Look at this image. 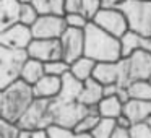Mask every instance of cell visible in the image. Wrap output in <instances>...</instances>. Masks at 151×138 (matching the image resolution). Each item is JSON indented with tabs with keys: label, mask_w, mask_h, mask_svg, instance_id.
Returning a JSON list of instances; mask_svg holds the SVG:
<instances>
[{
	"label": "cell",
	"mask_w": 151,
	"mask_h": 138,
	"mask_svg": "<svg viewBox=\"0 0 151 138\" xmlns=\"http://www.w3.org/2000/svg\"><path fill=\"white\" fill-rule=\"evenodd\" d=\"M83 36H85L83 55L93 59L96 63L98 62H115V60L122 59L119 37H114L109 33L102 31L93 21H89L85 26Z\"/></svg>",
	"instance_id": "cell-1"
},
{
	"label": "cell",
	"mask_w": 151,
	"mask_h": 138,
	"mask_svg": "<svg viewBox=\"0 0 151 138\" xmlns=\"http://www.w3.org/2000/svg\"><path fill=\"white\" fill-rule=\"evenodd\" d=\"M33 89L23 80H15L12 85L2 89L0 98V117L17 124V120L21 117L26 107L33 102Z\"/></svg>",
	"instance_id": "cell-2"
},
{
	"label": "cell",
	"mask_w": 151,
	"mask_h": 138,
	"mask_svg": "<svg viewBox=\"0 0 151 138\" xmlns=\"http://www.w3.org/2000/svg\"><path fill=\"white\" fill-rule=\"evenodd\" d=\"M119 8L127 18L128 29L151 39V0H125Z\"/></svg>",
	"instance_id": "cell-3"
},
{
	"label": "cell",
	"mask_w": 151,
	"mask_h": 138,
	"mask_svg": "<svg viewBox=\"0 0 151 138\" xmlns=\"http://www.w3.org/2000/svg\"><path fill=\"white\" fill-rule=\"evenodd\" d=\"M89 111L78 101H63V99H50L49 101V117L50 124H57L67 128H75L80 119Z\"/></svg>",
	"instance_id": "cell-4"
},
{
	"label": "cell",
	"mask_w": 151,
	"mask_h": 138,
	"mask_svg": "<svg viewBox=\"0 0 151 138\" xmlns=\"http://www.w3.org/2000/svg\"><path fill=\"white\" fill-rule=\"evenodd\" d=\"M18 128L28 132L44 130L47 125H50L49 117V101L46 99L34 98L33 102L26 107V111L21 114V117L17 120Z\"/></svg>",
	"instance_id": "cell-5"
},
{
	"label": "cell",
	"mask_w": 151,
	"mask_h": 138,
	"mask_svg": "<svg viewBox=\"0 0 151 138\" xmlns=\"http://www.w3.org/2000/svg\"><path fill=\"white\" fill-rule=\"evenodd\" d=\"M26 57V50H13L0 44V89L18 80L21 63Z\"/></svg>",
	"instance_id": "cell-6"
},
{
	"label": "cell",
	"mask_w": 151,
	"mask_h": 138,
	"mask_svg": "<svg viewBox=\"0 0 151 138\" xmlns=\"http://www.w3.org/2000/svg\"><path fill=\"white\" fill-rule=\"evenodd\" d=\"M93 23L99 26L102 31L109 33L114 37H120L128 29V23L124 12L120 8H111V7H101L99 12L94 15Z\"/></svg>",
	"instance_id": "cell-7"
},
{
	"label": "cell",
	"mask_w": 151,
	"mask_h": 138,
	"mask_svg": "<svg viewBox=\"0 0 151 138\" xmlns=\"http://www.w3.org/2000/svg\"><path fill=\"white\" fill-rule=\"evenodd\" d=\"M127 83L132 80H148L151 75V52L146 47H140L128 57H124Z\"/></svg>",
	"instance_id": "cell-8"
},
{
	"label": "cell",
	"mask_w": 151,
	"mask_h": 138,
	"mask_svg": "<svg viewBox=\"0 0 151 138\" xmlns=\"http://www.w3.org/2000/svg\"><path fill=\"white\" fill-rule=\"evenodd\" d=\"M65 28L63 15H39L29 29L36 39H59Z\"/></svg>",
	"instance_id": "cell-9"
},
{
	"label": "cell",
	"mask_w": 151,
	"mask_h": 138,
	"mask_svg": "<svg viewBox=\"0 0 151 138\" xmlns=\"http://www.w3.org/2000/svg\"><path fill=\"white\" fill-rule=\"evenodd\" d=\"M93 78L101 85L117 83L120 86H125L127 85V75H125L124 60L119 59L115 62H98L93 70Z\"/></svg>",
	"instance_id": "cell-10"
},
{
	"label": "cell",
	"mask_w": 151,
	"mask_h": 138,
	"mask_svg": "<svg viewBox=\"0 0 151 138\" xmlns=\"http://www.w3.org/2000/svg\"><path fill=\"white\" fill-rule=\"evenodd\" d=\"M60 49H62V59L67 63H72L78 57L83 55V49H85V36H83V29H76V28H65L59 37Z\"/></svg>",
	"instance_id": "cell-11"
},
{
	"label": "cell",
	"mask_w": 151,
	"mask_h": 138,
	"mask_svg": "<svg viewBox=\"0 0 151 138\" xmlns=\"http://www.w3.org/2000/svg\"><path fill=\"white\" fill-rule=\"evenodd\" d=\"M31 39H33V34L29 26L20 21H15L4 31H0V44L13 50H26Z\"/></svg>",
	"instance_id": "cell-12"
},
{
	"label": "cell",
	"mask_w": 151,
	"mask_h": 138,
	"mask_svg": "<svg viewBox=\"0 0 151 138\" xmlns=\"http://www.w3.org/2000/svg\"><path fill=\"white\" fill-rule=\"evenodd\" d=\"M26 55L31 59L49 62V60L62 59V49H60L59 39H36L33 37L26 47Z\"/></svg>",
	"instance_id": "cell-13"
},
{
	"label": "cell",
	"mask_w": 151,
	"mask_h": 138,
	"mask_svg": "<svg viewBox=\"0 0 151 138\" xmlns=\"http://www.w3.org/2000/svg\"><path fill=\"white\" fill-rule=\"evenodd\" d=\"M33 96L37 99H46V101H50V99H55L59 96L60 91V76H54V75H46L44 73L33 86Z\"/></svg>",
	"instance_id": "cell-14"
},
{
	"label": "cell",
	"mask_w": 151,
	"mask_h": 138,
	"mask_svg": "<svg viewBox=\"0 0 151 138\" xmlns=\"http://www.w3.org/2000/svg\"><path fill=\"white\" fill-rule=\"evenodd\" d=\"M122 114L128 117L133 124L145 122L151 115V101H141V99H127L122 106Z\"/></svg>",
	"instance_id": "cell-15"
},
{
	"label": "cell",
	"mask_w": 151,
	"mask_h": 138,
	"mask_svg": "<svg viewBox=\"0 0 151 138\" xmlns=\"http://www.w3.org/2000/svg\"><path fill=\"white\" fill-rule=\"evenodd\" d=\"M102 99V85L98 83L94 78H88L83 81V88L76 101L83 104L85 107H96L99 101Z\"/></svg>",
	"instance_id": "cell-16"
},
{
	"label": "cell",
	"mask_w": 151,
	"mask_h": 138,
	"mask_svg": "<svg viewBox=\"0 0 151 138\" xmlns=\"http://www.w3.org/2000/svg\"><path fill=\"white\" fill-rule=\"evenodd\" d=\"M81 88L83 81H80L70 72H67L60 76V91L57 98L63 99V101H76L80 93H81Z\"/></svg>",
	"instance_id": "cell-17"
},
{
	"label": "cell",
	"mask_w": 151,
	"mask_h": 138,
	"mask_svg": "<svg viewBox=\"0 0 151 138\" xmlns=\"http://www.w3.org/2000/svg\"><path fill=\"white\" fill-rule=\"evenodd\" d=\"M42 75H44V63L41 62V60L26 57L24 62L21 63L20 76H18V78L23 80L24 83H28L29 86H33Z\"/></svg>",
	"instance_id": "cell-18"
},
{
	"label": "cell",
	"mask_w": 151,
	"mask_h": 138,
	"mask_svg": "<svg viewBox=\"0 0 151 138\" xmlns=\"http://www.w3.org/2000/svg\"><path fill=\"white\" fill-rule=\"evenodd\" d=\"M122 106H124V102L117 96H104L96 104V112L99 114V117L115 119L117 115L122 114Z\"/></svg>",
	"instance_id": "cell-19"
},
{
	"label": "cell",
	"mask_w": 151,
	"mask_h": 138,
	"mask_svg": "<svg viewBox=\"0 0 151 138\" xmlns=\"http://www.w3.org/2000/svg\"><path fill=\"white\" fill-rule=\"evenodd\" d=\"M94 65H96V62L93 59H89V57H86V55H81L76 60H73L72 63H68V72L72 73L75 78H78L80 81H85V80H88L93 76Z\"/></svg>",
	"instance_id": "cell-20"
},
{
	"label": "cell",
	"mask_w": 151,
	"mask_h": 138,
	"mask_svg": "<svg viewBox=\"0 0 151 138\" xmlns=\"http://www.w3.org/2000/svg\"><path fill=\"white\" fill-rule=\"evenodd\" d=\"M119 44H120V55L122 59L124 57H128L132 52H135L137 49L145 46V39L140 36L138 33L132 29H127L120 37H119Z\"/></svg>",
	"instance_id": "cell-21"
},
{
	"label": "cell",
	"mask_w": 151,
	"mask_h": 138,
	"mask_svg": "<svg viewBox=\"0 0 151 138\" xmlns=\"http://www.w3.org/2000/svg\"><path fill=\"white\" fill-rule=\"evenodd\" d=\"M18 8L17 0H0V31L18 21Z\"/></svg>",
	"instance_id": "cell-22"
},
{
	"label": "cell",
	"mask_w": 151,
	"mask_h": 138,
	"mask_svg": "<svg viewBox=\"0 0 151 138\" xmlns=\"http://www.w3.org/2000/svg\"><path fill=\"white\" fill-rule=\"evenodd\" d=\"M128 99H141L151 101V83L148 80H132L125 85Z\"/></svg>",
	"instance_id": "cell-23"
},
{
	"label": "cell",
	"mask_w": 151,
	"mask_h": 138,
	"mask_svg": "<svg viewBox=\"0 0 151 138\" xmlns=\"http://www.w3.org/2000/svg\"><path fill=\"white\" fill-rule=\"evenodd\" d=\"M39 15H63V0H31Z\"/></svg>",
	"instance_id": "cell-24"
},
{
	"label": "cell",
	"mask_w": 151,
	"mask_h": 138,
	"mask_svg": "<svg viewBox=\"0 0 151 138\" xmlns=\"http://www.w3.org/2000/svg\"><path fill=\"white\" fill-rule=\"evenodd\" d=\"M99 114L96 112V107H89V111L80 119V122L75 125L73 132L75 133H85V132H91L94 128V125L99 122Z\"/></svg>",
	"instance_id": "cell-25"
},
{
	"label": "cell",
	"mask_w": 151,
	"mask_h": 138,
	"mask_svg": "<svg viewBox=\"0 0 151 138\" xmlns=\"http://www.w3.org/2000/svg\"><path fill=\"white\" fill-rule=\"evenodd\" d=\"M114 130H115L114 119L101 117V119H99V122L94 125V128H93L89 133H91L94 138H111V135H112V132H114Z\"/></svg>",
	"instance_id": "cell-26"
},
{
	"label": "cell",
	"mask_w": 151,
	"mask_h": 138,
	"mask_svg": "<svg viewBox=\"0 0 151 138\" xmlns=\"http://www.w3.org/2000/svg\"><path fill=\"white\" fill-rule=\"evenodd\" d=\"M37 17H39V13L33 7V4H20V8H18V21L20 23L31 26L37 20Z\"/></svg>",
	"instance_id": "cell-27"
},
{
	"label": "cell",
	"mask_w": 151,
	"mask_h": 138,
	"mask_svg": "<svg viewBox=\"0 0 151 138\" xmlns=\"http://www.w3.org/2000/svg\"><path fill=\"white\" fill-rule=\"evenodd\" d=\"M67 72H68V63H67L63 59L44 62V73H46V75L62 76L63 73H67Z\"/></svg>",
	"instance_id": "cell-28"
},
{
	"label": "cell",
	"mask_w": 151,
	"mask_h": 138,
	"mask_svg": "<svg viewBox=\"0 0 151 138\" xmlns=\"http://www.w3.org/2000/svg\"><path fill=\"white\" fill-rule=\"evenodd\" d=\"M67 28H76V29H85V26L89 23V20L80 12H72V13H63Z\"/></svg>",
	"instance_id": "cell-29"
},
{
	"label": "cell",
	"mask_w": 151,
	"mask_h": 138,
	"mask_svg": "<svg viewBox=\"0 0 151 138\" xmlns=\"http://www.w3.org/2000/svg\"><path fill=\"white\" fill-rule=\"evenodd\" d=\"M47 138H75V132L72 128L62 127V125L57 124H50L44 128Z\"/></svg>",
	"instance_id": "cell-30"
},
{
	"label": "cell",
	"mask_w": 151,
	"mask_h": 138,
	"mask_svg": "<svg viewBox=\"0 0 151 138\" xmlns=\"http://www.w3.org/2000/svg\"><path fill=\"white\" fill-rule=\"evenodd\" d=\"M101 7H102L101 0H81V2H80V13H83L89 21H91Z\"/></svg>",
	"instance_id": "cell-31"
},
{
	"label": "cell",
	"mask_w": 151,
	"mask_h": 138,
	"mask_svg": "<svg viewBox=\"0 0 151 138\" xmlns=\"http://www.w3.org/2000/svg\"><path fill=\"white\" fill-rule=\"evenodd\" d=\"M128 133H130V138H151V128L145 122H140V124L132 125L128 128Z\"/></svg>",
	"instance_id": "cell-32"
},
{
	"label": "cell",
	"mask_w": 151,
	"mask_h": 138,
	"mask_svg": "<svg viewBox=\"0 0 151 138\" xmlns=\"http://www.w3.org/2000/svg\"><path fill=\"white\" fill-rule=\"evenodd\" d=\"M80 2L81 0H63V13L80 12Z\"/></svg>",
	"instance_id": "cell-33"
},
{
	"label": "cell",
	"mask_w": 151,
	"mask_h": 138,
	"mask_svg": "<svg viewBox=\"0 0 151 138\" xmlns=\"http://www.w3.org/2000/svg\"><path fill=\"white\" fill-rule=\"evenodd\" d=\"M114 122H115V127H119V128H125V130H128V128L132 127V122L128 120V117H125L124 114L117 115V117L114 119Z\"/></svg>",
	"instance_id": "cell-34"
},
{
	"label": "cell",
	"mask_w": 151,
	"mask_h": 138,
	"mask_svg": "<svg viewBox=\"0 0 151 138\" xmlns=\"http://www.w3.org/2000/svg\"><path fill=\"white\" fill-rule=\"evenodd\" d=\"M119 86L117 83H111V85H102V98L104 96H115L119 91Z\"/></svg>",
	"instance_id": "cell-35"
},
{
	"label": "cell",
	"mask_w": 151,
	"mask_h": 138,
	"mask_svg": "<svg viewBox=\"0 0 151 138\" xmlns=\"http://www.w3.org/2000/svg\"><path fill=\"white\" fill-rule=\"evenodd\" d=\"M111 138H130V133H128V130H125V128L115 127V130L112 132Z\"/></svg>",
	"instance_id": "cell-36"
},
{
	"label": "cell",
	"mask_w": 151,
	"mask_h": 138,
	"mask_svg": "<svg viewBox=\"0 0 151 138\" xmlns=\"http://www.w3.org/2000/svg\"><path fill=\"white\" fill-rule=\"evenodd\" d=\"M125 0H101L102 7H111V8H119Z\"/></svg>",
	"instance_id": "cell-37"
},
{
	"label": "cell",
	"mask_w": 151,
	"mask_h": 138,
	"mask_svg": "<svg viewBox=\"0 0 151 138\" xmlns=\"http://www.w3.org/2000/svg\"><path fill=\"white\" fill-rule=\"evenodd\" d=\"M31 138H47V135L44 130H34L31 132Z\"/></svg>",
	"instance_id": "cell-38"
},
{
	"label": "cell",
	"mask_w": 151,
	"mask_h": 138,
	"mask_svg": "<svg viewBox=\"0 0 151 138\" xmlns=\"http://www.w3.org/2000/svg\"><path fill=\"white\" fill-rule=\"evenodd\" d=\"M17 138H31V132H28V130H21V128H20V133L17 135Z\"/></svg>",
	"instance_id": "cell-39"
},
{
	"label": "cell",
	"mask_w": 151,
	"mask_h": 138,
	"mask_svg": "<svg viewBox=\"0 0 151 138\" xmlns=\"http://www.w3.org/2000/svg\"><path fill=\"white\" fill-rule=\"evenodd\" d=\"M75 138H94L89 132H85V133H75Z\"/></svg>",
	"instance_id": "cell-40"
},
{
	"label": "cell",
	"mask_w": 151,
	"mask_h": 138,
	"mask_svg": "<svg viewBox=\"0 0 151 138\" xmlns=\"http://www.w3.org/2000/svg\"><path fill=\"white\" fill-rule=\"evenodd\" d=\"M145 47L151 52V39H145Z\"/></svg>",
	"instance_id": "cell-41"
},
{
	"label": "cell",
	"mask_w": 151,
	"mask_h": 138,
	"mask_svg": "<svg viewBox=\"0 0 151 138\" xmlns=\"http://www.w3.org/2000/svg\"><path fill=\"white\" fill-rule=\"evenodd\" d=\"M145 124H146V125H148V127H150V128H151V115H150V117H148V119H146V120H145Z\"/></svg>",
	"instance_id": "cell-42"
},
{
	"label": "cell",
	"mask_w": 151,
	"mask_h": 138,
	"mask_svg": "<svg viewBox=\"0 0 151 138\" xmlns=\"http://www.w3.org/2000/svg\"><path fill=\"white\" fill-rule=\"evenodd\" d=\"M18 4H31V0H17Z\"/></svg>",
	"instance_id": "cell-43"
},
{
	"label": "cell",
	"mask_w": 151,
	"mask_h": 138,
	"mask_svg": "<svg viewBox=\"0 0 151 138\" xmlns=\"http://www.w3.org/2000/svg\"><path fill=\"white\" fill-rule=\"evenodd\" d=\"M148 81H150V83H151V75H150V78H148Z\"/></svg>",
	"instance_id": "cell-44"
},
{
	"label": "cell",
	"mask_w": 151,
	"mask_h": 138,
	"mask_svg": "<svg viewBox=\"0 0 151 138\" xmlns=\"http://www.w3.org/2000/svg\"><path fill=\"white\" fill-rule=\"evenodd\" d=\"M0 98H2V89H0Z\"/></svg>",
	"instance_id": "cell-45"
},
{
	"label": "cell",
	"mask_w": 151,
	"mask_h": 138,
	"mask_svg": "<svg viewBox=\"0 0 151 138\" xmlns=\"http://www.w3.org/2000/svg\"><path fill=\"white\" fill-rule=\"evenodd\" d=\"M0 138H4V137H2V135H0Z\"/></svg>",
	"instance_id": "cell-46"
}]
</instances>
